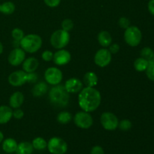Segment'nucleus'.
<instances>
[{
	"mask_svg": "<svg viewBox=\"0 0 154 154\" xmlns=\"http://www.w3.org/2000/svg\"><path fill=\"white\" fill-rule=\"evenodd\" d=\"M98 42L102 48H107L112 44V36L108 31H102L98 34Z\"/></svg>",
	"mask_w": 154,
	"mask_h": 154,
	"instance_id": "aec40b11",
	"label": "nucleus"
},
{
	"mask_svg": "<svg viewBox=\"0 0 154 154\" xmlns=\"http://www.w3.org/2000/svg\"><path fill=\"white\" fill-rule=\"evenodd\" d=\"M24 102V96L23 93L20 91L14 92L9 99V106L11 108L16 109V108H20L21 105Z\"/></svg>",
	"mask_w": 154,
	"mask_h": 154,
	"instance_id": "dca6fc26",
	"label": "nucleus"
},
{
	"mask_svg": "<svg viewBox=\"0 0 154 154\" xmlns=\"http://www.w3.org/2000/svg\"><path fill=\"white\" fill-rule=\"evenodd\" d=\"M3 140H4V135H3L2 132L0 131V143L2 142Z\"/></svg>",
	"mask_w": 154,
	"mask_h": 154,
	"instance_id": "79ce46f5",
	"label": "nucleus"
},
{
	"mask_svg": "<svg viewBox=\"0 0 154 154\" xmlns=\"http://www.w3.org/2000/svg\"><path fill=\"white\" fill-rule=\"evenodd\" d=\"M42 58L45 62H51L54 58V53L51 51H45L42 54Z\"/></svg>",
	"mask_w": 154,
	"mask_h": 154,
	"instance_id": "473e14b6",
	"label": "nucleus"
},
{
	"mask_svg": "<svg viewBox=\"0 0 154 154\" xmlns=\"http://www.w3.org/2000/svg\"><path fill=\"white\" fill-rule=\"evenodd\" d=\"M15 5L12 2H5L0 4V12L3 14L10 15L14 12Z\"/></svg>",
	"mask_w": 154,
	"mask_h": 154,
	"instance_id": "5701e85b",
	"label": "nucleus"
},
{
	"mask_svg": "<svg viewBox=\"0 0 154 154\" xmlns=\"http://www.w3.org/2000/svg\"><path fill=\"white\" fill-rule=\"evenodd\" d=\"M32 144L33 146V148L36 150H44L47 148L48 142L45 141V138L42 137H37L34 138L32 141Z\"/></svg>",
	"mask_w": 154,
	"mask_h": 154,
	"instance_id": "a878e982",
	"label": "nucleus"
},
{
	"mask_svg": "<svg viewBox=\"0 0 154 154\" xmlns=\"http://www.w3.org/2000/svg\"><path fill=\"white\" fill-rule=\"evenodd\" d=\"M47 148L52 154H65L68 150V145L63 138L53 137L48 141Z\"/></svg>",
	"mask_w": 154,
	"mask_h": 154,
	"instance_id": "423d86ee",
	"label": "nucleus"
},
{
	"mask_svg": "<svg viewBox=\"0 0 154 154\" xmlns=\"http://www.w3.org/2000/svg\"><path fill=\"white\" fill-rule=\"evenodd\" d=\"M132 122L129 120H126V119H124V120H122L121 121L119 122L118 127L120 130L123 131V132H127L129 129L132 128Z\"/></svg>",
	"mask_w": 154,
	"mask_h": 154,
	"instance_id": "cd10ccee",
	"label": "nucleus"
},
{
	"mask_svg": "<svg viewBox=\"0 0 154 154\" xmlns=\"http://www.w3.org/2000/svg\"><path fill=\"white\" fill-rule=\"evenodd\" d=\"M38 78V76L35 72H30V73H28V82L27 83H30V84L36 83Z\"/></svg>",
	"mask_w": 154,
	"mask_h": 154,
	"instance_id": "c9c22d12",
	"label": "nucleus"
},
{
	"mask_svg": "<svg viewBox=\"0 0 154 154\" xmlns=\"http://www.w3.org/2000/svg\"><path fill=\"white\" fill-rule=\"evenodd\" d=\"M148 63L149 61H147V60L142 58V57H139V58L136 59L134 62V68L137 72H145L147 66H148Z\"/></svg>",
	"mask_w": 154,
	"mask_h": 154,
	"instance_id": "393cba45",
	"label": "nucleus"
},
{
	"mask_svg": "<svg viewBox=\"0 0 154 154\" xmlns=\"http://www.w3.org/2000/svg\"><path fill=\"white\" fill-rule=\"evenodd\" d=\"M66 91L70 94V93H78L81 91L84 88V84L83 82L76 78H72L68 79L66 81L64 85Z\"/></svg>",
	"mask_w": 154,
	"mask_h": 154,
	"instance_id": "4468645a",
	"label": "nucleus"
},
{
	"mask_svg": "<svg viewBox=\"0 0 154 154\" xmlns=\"http://www.w3.org/2000/svg\"><path fill=\"white\" fill-rule=\"evenodd\" d=\"M78 99L81 110L89 113L98 109L102 102L100 92L95 87H84L79 93Z\"/></svg>",
	"mask_w": 154,
	"mask_h": 154,
	"instance_id": "f257e3e1",
	"label": "nucleus"
},
{
	"mask_svg": "<svg viewBox=\"0 0 154 154\" xmlns=\"http://www.w3.org/2000/svg\"><path fill=\"white\" fill-rule=\"evenodd\" d=\"M42 46V38L37 34L26 35L20 40V48L29 54H35L41 49Z\"/></svg>",
	"mask_w": 154,
	"mask_h": 154,
	"instance_id": "7ed1b4c3",
	"label": "nucleus"
},
{
	"mask_svg": "<svg viewBox=\"0 0 154 154\" xmlns=\"http://www.w3.org/2000/svg\"><path fill=\"white\" fill-rule=\"evenodd\" d=\"M16 154H18V153H16Z\"/></svg>",
	"mask_w": 154,
	"mask_h": 154,
	"instance_id": "c03bdc74",
	"label": "nucleus"
},
{
	"mask_svg": "<svg viewBox=\"0 0 154 154\" xmlns=\"http://www.w3.org/2000/svg\"><path fill=\"white\" fill-rule=\"evenodd\" d=\"M13 117V110L8 105L0 106V124L8 123Z\"/></svg>",
	"mask_w": 154,
	"mask_h": 154,
	"instance_id": "f3484780",
	"label": "nucleus"
},
{
	"mask_svg": "<svg viewBox=\"0 0 154 154\" xmlns=\"http://www.w3.org/2000/svg\"><path fill=\"white\" fill-rule=\"evenodd\" d=\"M50 103L57 109L65 108L69 105L70 95L66 91L64 85L53 86L49 91Z\"/></svg>",
	"mask_w": 154,
	"mask_h": 154,
	"instance_id": "f03ea898",
	"label": "nucleus"
},
{
	"mask_svg": "<svg viewBox=\"0 0 154 154\" xmlns=\"http://www.w3.org/2000/svg\"><path fill=\"white\" fill-rule=\"evenodd\" d=\"M124 40L128 45L137 47L140 45L142 39V33L140 29L135 26H130L125 29Z\"/></svg>",
	"mask_w": 154,
	"mask_h": 154,
	"instance_id": "39448f33",
	"label": "nucleus"
},
{
	"mask_svg": "<svg viewBox=\"0 0 154 154\" xmlns=\"http://www.w3.org/2000/svg\"><path fill=\"white\" fill-rule=\"evenodd\" d=\"M100 122L102 127L107 131H114L118 128L119 120L112 112L106 111L102 113L100 117Z\"/></svg>",
	"mask_w": 154,
	"mask_h": 154,
	"instance_id": "0eeeda50",
	"label": "nucleus"
},
{
	"mask_svg": "<svg viewBox=\"0 0 154 154\" xmlns=\"http://www.w3.org/2000/svg\"><path fill=\"white\" fill-rule=\"evenodd\" d=\"M145 72L148 79H150L152 81H154V62L153 60L149 61L148 66H147Z\"/></svg>",
	"mask_w": 154,
	"mask_h": 154,
	"instance_id": "c85d7f7f",
	"label": "nucleus"
},
{
	"mask_svg": "<svg viewBox=\"0 0 154 154\" xmlns=\"http://www.w3.org/2000/svg\"><path fill=\"white\" fill-rule=\"evenodd\" d=\"M62 29L65 30L66 32H70L74 28V23L71 19H65L63 20L61 24Z\"/></svg>",
	"mask_w": 154,
	"mask_h": 154,
	"instance_id": "7c9ffc66",
	"label": "nucleus"
},
{
	"mask_svg": "<svg viewBox=\"0 0 154 154\" xmlns=\"http://www.w3.org/2000/svg\"><path fill=\"white\" fill-rule=\"evenodd\" d=\"M48 85L45 81H41L35 84L32 89V94L35 97H41L45 96L48 91Z\"/></svg>",
	"mask_w": 154,
	"mask_h": 154,
	"instance_id": "a211bd4d",
	"label": "nucleus"
},
{
	"mask_svg": "<svg viewBox=\"0 0 154 154\" xmlns=\"http://www.w3.org/2000/svg\"><path fill=\"white\" fill-rule=\"evenodd\" d=\"M74 123L78 127L83 129H87L93 124V119L91 114L84 111H79L73 118Z\"/></svg>",
	"mask_w": 154,
	"mask_h": 154,
	"instance_id": "1a4fd4ad",
	"label": "nucleus"
},
{
	"mask_svg": "<svg viewBox=\"0 0 154 154\" xmlns=\"http://www.w3.org/2000/svg\"><path fill=\"white\" fill-rule=\"evenodd\" d=\"M3 51H4V47H3V45L2 44V42H0V55L2 54Z\"/></svg>",
	"mask_w": 154,
	"mask_h": 154,
	"instance_id": "a19ab883",
	"label": "nucleus"
},
{
	"mask_svg": "<svg viewBox=\"0 0 154 154\" xmlns=\"http://www.w3.org/2000/svg\"><path fill=\"white\" fill-rule=\"evenodd\" d=\"M33 150H34V148L31 142L23 141L18 144L16 152L18 154H32Z\"/></svg>",
	"mask_w": 154,
	"mask_h": 154,
	"instance_id": "4be33fe9",
	"label": "nucleus"
},
{
	"mask_svg": "<svg viewBox=\"0 0 154 154\" xmlns=\"http://www.w3.org/2000/svg\"><path fill=\"white\" fill-rule=\"evenodd\" d=\"M12 45H13V47L14 48H20V41L14 40L13 41V43H12Z\"/></svg>",
	"mask_w": 154,
	"mask_h": 154,
	"instance_id": "ea45409f",
	"label": "nucleus"
},
{
	"mask_svg": "<svg viewBox=\"0 0 154 154\" xmlns=\"http://www.w3.org/2000/svg\"><path fill=\"white\" fill-rule=\"evenodd\" d=\"M51 45L57 50L63 49L69 45L70 42V35L69 32L63 29L56 30L51 35L50 38Z\"/></svg>",
	"mask_w": 154,
	"mask_h": 154,
	"instance_id": "20e7f679",
	"label": "nucleus"
},
{
	"mask_svg": "<svg viewBox=\"0 0 154 154\" xmlns=\"http://www.w3.org/2000/svg\"><path fill=\"white\" fill-rule=\"evenodd\" d=\"M22 64L23 70L27 73H30V72H35L37 70L39 66V61L35 57H29L25 59Z\"/></svg>",
	"mask_w": 154,
	"mask_h": 154,
	"instance_id": "2eb2a0df",
	"label": "nucleus"
},
{
	"mask_svg": "<svg viewBox=\"0 0 154 154\" xmlns=\"http://www.w3.org/2000/svg\"><path fill=\"white\" fill-rule=\"evenodd\" d=\"M109 51L111 52V54H116L117 53H118V51H120V45L118 44H111L109 46V48H108Z\"/></svg>",
	"mask_w": 154,
	"mask_h": 154,
	"instance_id": "4c0bfd02",
	"label": "nucleus"
},
{
	"mask_svg": "<svg viewBox=\"0 0 154 154\" xmlns=\"http://www.w3.org/2000/svg\"><path fill=\"white\" fill-rule=\"evenodd\" d=\"M130 20L126 17H121L118 20V25L120 26V28L122 29H127L128 27L130 26Z\"/></svg>",
	"mask_w": 154,
	"mask_h": 154,
	"instance_id": "2f4dec72",
	"label": "nucleus"
},
{
	"mask_svg": "<svg viewBox=\"0 0 154 154\" xmlns=\"http://www.w3.org/2000/svg\"><path fill=\"white\" fill-rule=\"evenodd\" d=\"M8 81L13 87H21L28 82V73L21 70L15 71L9 75Z\"/></svg>",
	"mask_w": 154,
	"mask_h": 154,
	"instance_id": "9b49d317",
	"label": "nucleus"
},
{
	"mask_svg": "<svg viewBox=\"0 0 154 154\" xmlns=\"http://www.w3.org/2000/svg\"><path fill=\"white\" fill-rule=\"evenodd\" d=\"M112 60V54L108 48H101L94 56V62L99 67L105 68L111 63Z\"/></svg>",
	"mask_w": 154,
	"mask_h": 154,
	"instance_id": "9d476101",
	"label": "nucleus"
},
{
	"mask_svg": "<svg viewBox=\"0 0 154 154\" xmlns=\"http://www.w3.org/2000/svg\"><path fill=\"white\" fill-rule=\"evenodd\" d=\"M98 76L95 72H88L84 75L83 84L87 87H95L98 84Z\"/></svg>",
	"mask_w": 154,
	"mask_h": 154,
	"instance_id": "6ab92c4d",
	"label": "nucleus"
},
{
	"mask_svg": "<svg viewBox=\"0 0 154 154\" xmlns=\"http://www.w3.org/2000/svg\"><path fill=\"white\" fill-rule=\"evenodd\" d=\"M18 144L14 138H8L3 140L2 149L7 153H13L17 151Z\"/></svg>",
	"mask_w": 154,
	"mask_h": 154,
	"instance_id": "412c9836",
	"label": "nucleus"
},
{
	"mask_svg": "<svg viewBox=\"0 0 154 154\" xmlns=\"http://www.w3.org/2000/svg\"><path fill=\"white\" fill-rule=\"evenodd\" d=\"M147 8H148L149 12L154 16V0H150L149 1Z\"/></svg>",
	"mask_w": 154,
	"mask_h": 154,
	"instance_id": "58836bf2",
	"label": "nucleus"
},
{
	"mask_svg": "<svg viewBox=\"0 0 154 154\" xmlns=\"http://www.w3.org/2000/svg\"><path fill=\"white\" fill-rule=\"evenodd\" d=\"M153 62H154V56H153Z\"/></svg>",
	"mask_w": 154,
	"mask_h": 154,
	"instance_id": "37998d69",
	"label": "nucleus"
},
{
	"mask_svg": "<svg viewBox=\"0 0 154 154\" xmlns=\"http://www.w3.org/2000/svg\"><path fill=\"white\" fill-rule=\"evenodd\" d=\"M24 32L20 28H14L11 31V36L13 38L14 40L20 41V42L21 39L24 37Z\"/></svg>",
	"mask_w": 154,
	"mask_h": 154,
	"instance_id": "c756f323",
	"label": "nucleus"
},
{
	"mask_svg": "<svg viewBox=\"0 0 154 154\" xmlns=\"http://www.w3.org/2000/svg\"><path fill=\"white\" fill-rule=\"evenodd\" d=\"M24 112L20 108H16L14 111H13V117H14L17 120H21L23 117Z\"/></svg>",
	"mask_w": 154,
	"mask_h": 154,
	"instance_id": "f704fd0d",
	"label": "nucleus"
},
{
	"mask_svg": "<svg viewBox=\"0 0 154 154\" xmlns=\"http://www.w3.org/2000/svg\"><path fill=\"white\" fill-rule=\"evenodd\" d=\"M26 59V52L21 48H14L9 54L8 61L12 66H18L22 64Z\"/></svg>",
	"mask_w": 154,
	"mask_h": 154,
	"instance_id": "f8f14e48",
	"label": "nucleus"
},
{
	"mask_svg": "<svg viewBox=\"0 0 154 154\" xmlns=\"http://www.w3.org/2000/svg\"><path fill=\"white\" fill-rule=\"evenodd\" d=\"M72 60L70 52L66 49H60L54 54L53 61L57 66H63L69 64Z\"/></svg>",
	"mask_w": 154,
	"mask_h": 154,
	"instance_id": "ddd939ff",
	"label": "nucleus"
},
{
	"mask_svg": "<svg viewBox=\"0 0 154 154\" xmlns=\"http://www.w3.org/2000/svg\"><path fill=\"white\" fill-rule=\"evenodd\" d=\"M45 5L50 8H56L59 6L61 0H44Z\"/></svg>",
	"mask_w": 154,
	"mask_h": 154,
	"instance_id": "72a5a7b5",
	"label": "nucleus"
},
{
	"mask_svg": "<svg viewBox=\"0 0 154 154\" xmlns=\"http://www.w3.org/2000/svg\"><path fill=\"white\" fill-rule=\"evenodd\" d=\"M72 115L71 113H69V111H61L58 114L57 117V120L59 123L63 125L68 124V123H70L72 120Z\"/></svg>",
	"mask_w": 154,
	"mask_h": 154,
	"instance_id": "b1692460",
	"label": "nucleus"
},
{
	"mask_svg": "<svg viewBox=\"0 0 154 154\" xmlns=\"http://www.w3.org/2000/svg\"><path fill=\"white\" fill-rule=\"evenodd\" d=\"M44 77L47 84L56 86L63 81V72L57 67H50L45 70Z\"/></svg>",
	"mask_w": 154,
	"mask_h": 154,
	"instance_id": "6e6552de",
	"label": "nucleus"
},
{
	"mask_svg": "<svg viewBox=\"0 0 154 154\" xmlns=\"http://www.w3.org/2000/svg\"><path fill=\"white\" fill-rule=\"evenodd\" d=\"M90 154H105V151L101 146L96 145L91 149Z\"/></svg>",
	"mask_w": 154,
	"mask_h": 154,
	"instance_id": "e433bc0d",
	"label": "nucleus"
},
{
	"mask_svg": "<svg viewBox=\"0 0 154 154\" xmlns=\"http://www.w3.org/2000/svg\"><path fill=\"white\" fill-rule=\"evenodd\" d=\"M154 52L153 50L149 47H145L141 51V57L145 59L147 61L152 60L153 58Z\"/></svg>",
	"mask_w": 154,
	"mask_h": 154,
	"instance_id": "bb28decb",
	"label": "nucleus"
}]
</instances>
